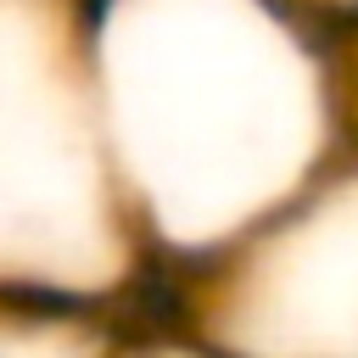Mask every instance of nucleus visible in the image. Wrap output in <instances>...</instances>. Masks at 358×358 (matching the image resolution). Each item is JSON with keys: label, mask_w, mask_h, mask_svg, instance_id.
<instances>
[{"label": "nucleus", "mask_w": 358, "mask_h": 358, "mask_svg": "<svg viewBox=\"0 0 358 358\" xmlns=\"http://www.w3.org/2000/svg\"><path fill=\"white\" fill-rule=\"evenodd\" d=\"M347 123H352V145H358V34L347 39Z\"/></svg>", "instance_id": "5"}, {"label": "nucleus", "mask_w": 358, "mask_h": 358, "mask_svg": "<svg viewBox=\"0 0 358 358\" xmlns=\"http://www.w3.org/2000/svg\"><path fill=\"white\" fill-rule=\"evenodd\" d=\"M319 17H330V22H347L352 34H358V0H308Z\"/></svg>", "instance_id": "6"}, {"label": "nucleus", "mask_w": 358, "mask_h": 358, "mask_svg": "<svg viewBox=\"0 0 358 358\" xmlns=\"http://www.w3.org/2000/svg\"><path fill=\"white\" fill-rule=\"evenodd\" d=\"M123 341L112 308L0 291V358H117Z\"/></svg>", "instance_id": "4"}, {"label": "nucleus", "mask_w": 358, "mask_h": 358, "mask_svg": "<svg viewBox=\"0 0 358 358\" xmlns=\"http://www.w3.org/2000/svg\"><path fill=\"white\" fill-rule=\"evenodd\" d=\"M179 285L218 358H358V145Z\"/></svg>", "instance_id": "3"}, {"label": "nucleus", "mask_w": 358, "mask_h": 358, "mask_svg": "<svg viewBox=\"0 0 358 358\" xmlns=\"http://www.w3.org/2000/svg\"><path fill=\"white\" fill-rule=\"evenodd\" d=\"M140 274L78 0H0V291L112 308Z\"/></svg>", "instance_id": "2"}, {"label": "nucleus", "mask_w": 358, "mask_h": 358, "mask_svg": "<svg viewBox=\"0 0 358 358\" xmlns=\"http://www.w3.org/2000/svg\"><path fill=\"white\" fill-rule=\"evenodd\" d=\"M145 263L196 274L352 151L347 45L308 0H78Z\"/></svg>", "instance_id": "1"}]
</instances>
